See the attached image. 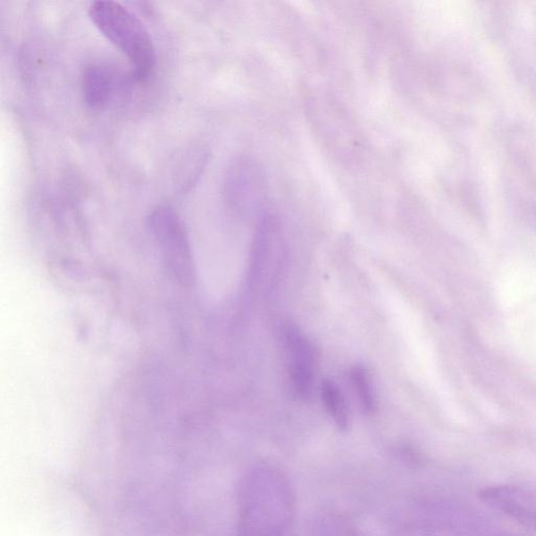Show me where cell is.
<instances>
[{"mask_svg":"<svg viewBox=\"0 0 536 536\" xmlns=\"http://www.w3.org/2000/svg\"><path fill=\"white\" fill-rule=\"evenodd\" d=\"M240 536H280L292 513V499L282 478L257 469L241 487Z\"/></svg>","mask_w":536,"mask_h":536,"instance_id":"cell-1","label":"cell"},{"mask_svg":"<svg viewBox=\"0 0 536 536\" xmlns=\"http://www.w3.org/2000/svg\"><path fill=\"white\" fill-rule=\"evenodd\" d=\"M97 29L130 61L133 75L147 79L156 64L153 40L143 22L121 4L97 2L89 8Z\"/></svg>","mask_w":536,"mask_h":536,"instance_id":"cell-2","label":"cell"},{"mask_svg":"<svg viewBox=\"0 0 536 536\" xmlns=\"http://www.w3.org/2000/svg\"><path fill=\"white\" fill-rule=\"evenodd\" d=\"M148 223L171 281L182 287H192L196 282L195 263L180 215L173 208L162 206L152 211Z\"/></svg>","mask_w":536,"mask_h":536,"instance_id":"cell-3","label":"cell"},{"mask_svg":"<svg viewBox=\"0 0 536 536\" xmlns=\"http://www.w3.org/2000/svg\"><path fill=\"white\" fill-rule=\"evenodd\" d=\"M285 341L290 356V375L296 393L310 398L315 386V353L302 331L290 325L285 330Z\"/></svg>","mask_w":536,"mask_h":536,"instance_id":"cell-4","label":"cell"},{"mask_svg":"<svg viewBox=\"0 0 536 536\" xmlns=\"http://www.w3.org/2000/svg\"><path fill=\"white\" fill-rule=\"evenodd\" d=\"M481 498L536 533V498L515 486H497L481 491Z\"/></svg>","mask_w":536,"mask_h":536,"instance_id":"cell-5","label":"cell"},{"mask_svg":"<svg viewBox=\"0 0 536 536\" xmlns=\"http://www.w3.org/2000/svg\"><path fill=\"white\" fill-rule=\"evenodd\" d=\"M227 196L233 203L256 207L266 197L264 174L251 160L235 164L227 178Z\"/></svg>","mask_w":536,"mask_h":536,"instance_id":"cell-6","label":"cell"},{"mask_svg":"<svg viewBox=\"0 0 536 536\" xmlns=\"http://www.w3.org/2000/svg\"><path fill=\"white\" fill-rule=\"evenodd\" d=\"M115 77L108 66L92 64L86 67L82 76L83 99L88 107H104L114 94Z\"/></svg>","mask_w":536,"mask_h":536,"instance_id":"cell-7","label":"cell"},{"mask_svg":"<svg viewBox=\"0 0 536 536\" xmlns=\"http://www.w3.org/2000/svg\"><path fill=\"white\" fill-rule=\"evenodd\" d=\"M322 398L335 423L341 429H347L350 420L349 409L341 389L331 381H324L322 384Z\"/></svg>","mask_w":536,"mask_h":536,"instance_id":"cell-8","label":"cell"},{"mask_svg":"<svg viewBox=\"0 0 536 536\" xmlns=\"http://www.w3.org/2000/svg\"><path fill=\"white\" fill-rule=\"evenodd\" d=\"M351 381L364 411L372 413L376 404L370 375L367 369L362 366H355L351 371Z\"/></svg>","mask_w":536,"mask_h":536,"instance_id":"cell-9","label":"cell"}]
</instances>
